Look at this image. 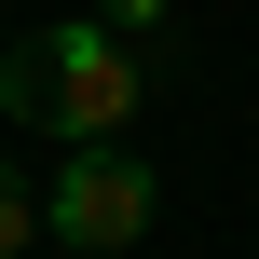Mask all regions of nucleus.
Masks as SVG:
<instances>
[{"instance_id":"1","label":"nucleus","mask_w":259,"mask_h":259,"mask_svg":"<svg viewBox=\"0 0 259 259\" xmlns=\"http://www.w3.org/2000/svg\"><path fill=\"white\" fill-rule=\"evenodd\" d=\"M0 109L68 137V150H96V137H123L150 109V55L123 27H96V14L82 27H27V41H0Z\"/></svg>"},{"instance_id":"2","label":"nucleus","mask_w":259,"mask_h":259,"mask_svg":"<svg viewBox=\"0 0 259 259\" xmlns=\"http://www.w3.org/2000/svg\"><path fill=\"white\" fill-rule=\"evenodd\" d=\"M150 164L123 150V137H96V150H68L55 178H41V246H68V259H123L137 232H150Z\"/></svg>"},{"instance_id":"3","label":"nucleus","mask_w":259,"mask_h":259,"mask_svg":"<svg viewBox=\"0 0 259 259\" xmlns=\"http://www.w3.org/2000/svg\"><path fill=\"white\" fill-rule=\"evenodd\" d=\"M27 246H41V178L0 164V259H27Z\"/></svg>"},{"instance_id":"4","label":"nucleus","mask_w":259,"mask_h":259,"mask_svg":"<svg viewBox=\"0 0 259 259\" xmlns=\"http://www.w3.org/2000/svg\"><path fill=\"white\" fill-rule=\"evenodd\" d=\"M164 14H178V0H96V27H123V41H150Z\"/></svg>"},{"instance_id":"5","label":"nucleus","mask_w":259,"mask_h":259,"mask_svg":"<svg viewBox=\"0 0 259 259\" xmlns=\"http://www.w3.org/2000/svg\"><path fill=\"white\" fill-rule=\"evenodd\" d=\"M27 259H68V246H27Z\"/></svg>"},{"instance_id":"6","label":"nucleus","mask_w":259,"mask_h":259,"mask_svg":"<svg viewBox=\"0 0 259 259\" xmlns=\"http://www.w3.org/2000/svg\"><path fill=\"white\" fill-rule=\"evenodd\" d=\"M0 41H14V27H0Z\"/></svg>"}]
</instances>
